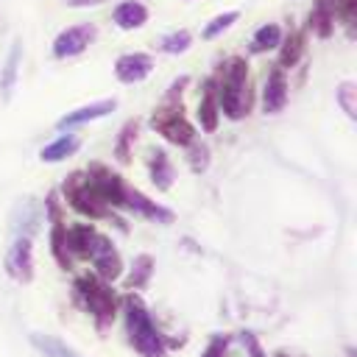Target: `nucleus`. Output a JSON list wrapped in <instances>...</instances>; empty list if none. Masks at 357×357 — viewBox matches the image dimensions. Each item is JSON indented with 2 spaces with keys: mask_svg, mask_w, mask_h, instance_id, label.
<instances>
[{
  "mask_svg": "<svg viewBox=\"0 0 357 357\" xmlns=\"http://www.w3.org/2000/svg\"><path fill=\"white\" fill-rule=\"evenodd\" d=\"M354 92H357V89H354V84H351V81H343V84L337 86V103L343 106V112H346V114H349L351 120L357 117V103H354Z\"/></svg>",
  "mask_w": 357,
  "mask_h": 357,
  "instance_id": "30",
  "label": "nucleus"
},
{
  "mask_svg": "<svg viewBox=\"0 0 357 357\" xmlns=\"http://www.w3.org/2000/svg\"><path fill=\"white\" fill-rule=\"evenodd\" d=\"M148 173H151V181L156 190H170L173 187V178H176V170H173V162L167 156L165 148H151L148 153Z\"/></svg>",
  "mask_w": 357,
  "mask_h": 357,
  "instance_id": "16",
  "label": "nucleus"
},
{
  "mask_svg": "<svg viewBox=\"0 0 357 357\" xmlns=\"http://www.w3.org/2000/svg\"><path fill=\"white\" fill-rule=\"evenodd\" d=\"M151 273H153V259L148 254H139L134 259V265H131V273L126 279V287H142V284H148Z\"/></svg>",
  "mask_w": 357,
  "mask_h": 357,
  "instance_id": "27",
  "label": "nucleus"
},
{
  "mask_svg": "<svg viewBox=\"0 0 357 357\" xmlns=\"http://www.w3.org/2000/svg\"><path fill=\"white\" fill-rule=\"evenodd\" d=\"M151 128L156 134H162L170 145H190L195 139V128L192 123L181 114V103H165L151 114Z\"/></svg>",
  "mask_w": 357,
  "mask_h": 357,
  "instance_id": "5",
  "label": "nucleus"
},
{
  "mask_svg": "<svg viewBox=\"0 0 357 357\" xmlns=\"http://www.w3.org/2000/svg\"><path fill=\"white\" fill-rule=\"evenodd\" d=\"M64 231H67V248H70V254L86 259L89 257V248H92V243L98 237V229L89 226V223H75V226H70Z\"/></svg>",
  "mask_w": 357,
  "mask_h": 357,
  "instance_id": "19",
  "label": "nucleus"
},
{
  "mask_svg": "<svg viewBox=\"0 0 357 357\" xmlns=\"http://www.w3.org/2000/svg\"><path fill=\"white\" fill-rule=\"evenodd\" d=\"M337 14L343 17V22L351 28L354 17H357V0H337Z\"/></svg>",
  "mask_w": 357,
  "mask_h": 357,
  "instance_id": "34",
  "label": "nucleus"
},
{
  "mask_svg": "<svg viewBox=\"0 0 357 357\" xmlns=\"http://www.w3.org/2000/svg\"><path fill=\"white\" fill-rule=\"evenodd\" d=\"M86 259H92L95 276L103 279V282H114V279H120V273H123V259H120L117 248H114L112 240H109L106 234H100V231H98V237H95V243H92Z\"/></svg>",
  "mask_w": 357,
  "mask_h": 357,
  "instance_id": "7",
  "label": "nucleus"
},
{
  "mask_svg": "<svg viewBox=\"0 0 357 357\" xmlns=\"http://www.w3.org/2000/svg\"><path fill=\"white\" fill-rule=\"evenodd\" d=\"M86 181L92 184V190L109 204V206H123V195H126V184L117 173H112L106 165L92 162L86 170Z\"/></svg>",
  "mask_w": 357,
  "mask_h": 357,
  "instance_id": "8",
  "label": "nucleus"
},
{
  "mask_svg": "<svg viewBox=\"0 0 357 357\" xmlns=\"http://www.w3.org/2000/svg\"><path fill=\"white\" fill-rule=\"evenodd\" d=\"M335 14H337V0H315L307 14V28L318 39H329L335 31Z\"/></svg>",
  "mask_w": 357,
  "mask_h": 357,
  "instance_id": "14",
  "label": "nucleus"
},
{
  "mask_svg": "<svg viewBox=\"0 0 357 357\" xmlns=\"http://www.w3.org/2000/svg\"><path fill=\"white\" fill-rule=\"evenodd\" d=\"M6 271L11 279L17 282H31L33 276V245H31V237H17L6 254Z\"/></svg>",
  "mask_w": 357,
  "mask_h": 357,
  "instance_id": "9",
  "label": "nucleus"
},
{
  "mask_svg": "<svg viewBox=\"0 0 357 357\" xmlns=\"http://www.w3.org/2000/svg\"><path fill=\"white\" fill-rule=\"evenodd\" d=\"M123 310H126V332L131 346L142 354V357H165V340L156 332L145 304L139 301V296H126L123 298Z\"/></svg>",
  "mask_w": 357,
  "mask_h": 357,
  "instance_id": "2",
  "label": "nucleus"
},
{
  "mask_svg": "<svg viewBox=\"0 0 357 357\" xmlns=\"http://www.w3.org/2000/svg\"><path fill=\"white\" fill-rule=\"evenodd\" d=\"M276 357H287V354H276Z\"/></svg>",
  "mask_w": 357,
  "mask_h": 357,
  "instance_id": "37",
  "label": "nucleus"
},
{
  "mask_svg": "<svg viewBox=\"0 0 357 357\" xmlns=\"http://www.w3.org/2000/svg\"><path fill=\"white\" fill-rule=\"evenodd\" d=\"M137 131H139V123H137V120H128V123L120 128V134H117V139H114V159H117L120 165H128V162H131V145H134V139H137Z\"/></svg>",
  "mask_w": 357,
  "mask_h": 357,
  "instance_id": "24",
  "label": "nucleus"
},
{
  "mask_svg": "<svg viewBox=\"0 0 357 357\" xmlns=\"http://www.w3.org/2000/svg\"><path fill=\"white\" fill-rule=\"evenodd\" d=\"M153 70V56L148 53H123L114 61V75L120 84H139L151 75Z\"/></svg>",
  "mask_w": 357,
  "mask_h": 357,
  "instance_id": "10",
  "label": "nucleus"
},
{
  "mask_svg": "<svg viewBox=\"0 0 357 357\" xmlns=\"http://www.w3.org/2000/svg\"><path fill=\"white\" fill-rule=\"evenodd\" d=\"M114 109H117V100H114V98H103V100H95V103H86V106H78V109L67 112L64 117H59L56 128H59V131H70V128L84 126V123H89V120L106 117V114L114 112Z\"/></svg>",
  "mask_w": 357,
  "mask_h": 357,
  "instance_id": "11",
  "label": "nucleus"
},
{
  "mask_svg": "<svg viewBox=\"0 0 357 357\" xmlns=\"http://www.w3.org/2000/svg\"><path fill=\"white\" fill-rule=\"evenodd\" d=\"M192 45V36H190V31H173V33H167V36H162V42H159V47L165 50V53H184L187 47Z\"/></svg>",
  "mask_w": 357,
  "mask_h": 357,
  "instance_id": "29",
  "label": "nucleus"
},
{
  "mask_svg": "<svg viewBox=\"0 0 357 357\" xmlns=\"http://www.w3.org/2000/svg\"><path fill=\"white\" fill-rule=\"evenodd\" d=\"M112 22H114L120 31L142 28V25L148 22V8H145L139 0H123V3L112 11Z\"/></svg>",
  "mask_w": 357,
  "mask_h": 357,
  "instance_id": "17",
  "label": "nucleus"
},
{
  "mask_svg": "<svg viewBox=\"0 0 357 357\" xmlns=\"http://www.w3.org/2000/svg\"><path fill=\"white\" fill-rule=\"evenodd\" d=\"M218 117H220V109H218V89H215V75L204 78L201 84V98H198V123L204 131H215L218 128Z\"/></svg>",
  "mask_w": 357,
  "mask_h": 357,
  "instance_id": "15",
  "label": "nucleus"
},
{
  "mask_svg": "<svg viewBox=\"0 0 357 357\" xmlns=\"http://www.w3.org/2000/svg\"><path fill=\"white\" fill-rule=\"evenodd\" d=\"M187 148H190V167H192L195 173L206 170V165H209V148H206L204 142H195V139H192Z\"/></svg>",
  "mask_w": 357,
  "mask_h": 357,
  "instance_id": "31",
  "label": "nucleus"
},
{
  "mask_svg": "<svg viewBox=\"0 0 357 357\" xmlns=\"http://www.w3.org/2000/svg\"><path fill=\"white\" fill-rule=\"evenodd\" d=\"M240 20V11H223V14H218V17H212L206 25H204V31H201V36L204 39H215L218 33H223L226 28H231L234 22Z\"/></svg>",
  "mask_w": 357,
  "mask_h": 357,
  "instance_id": "28",
  "label": "nucleus"
},
{
  "mask_svg": "<svg viewBox=\"0 0 357 357\" xmlns=\"http://www.w3.org/2000/svg\"><path fill=\"white\" fill-rule=\"evenodd\" d=\"M190 84V78L187 75H181V78H176L173 84H170V89H167V103H181L178 98H181V92H184V86Z\"/></svg>",
  "mask_w": 357,
  "mask_h": 357,
  "instance_id": "35",
  "label": "nucleus"
},
{
  "mask_svg": "<svg viewBox=\"0 0 357 357\" xmlns=\"http://www.w3.org/2000/svg\"><path fill=\"white\" fill-rule=\"evenodd\" d=\"M98 36V28L92 22H78V25H70L64 28L56 39H53V56L56 59H73V56H81Z\"/></svg>",
  "mask_w": 357,
  "mask_h": 357,
  "instance_id": "6",
  "label": "nucleus"
},
{
  "mask_svg": "<svg viewBox=\"0 0 357 357\" xmlns=\"http://www.w3.org/2000/svg\"><path fill=\"white\" fill-rule=\"evenodd\" d=\"M67 6H73V8H89V6H100V3H106V0H64Z\"/></svg>",
  "mask_w": 357,
  "mask_h": 357,
  "instance_id": "36",
  "label": "nucleus"
},
{
  "mask_svg": "<svg viewBox=\"0 0 357 357\" xmlns=\"http://www.w3.org/2000/svg\"><path fill=\"white\" fill-rule=\"evenodd\" d=\"M39 218H42L39 206H36L33 201H22V204L14 209V218H11V226H14L17 237H20V234H22V237H28V234L39 226Z\"/></svg>",
  "mask_w": 357,
  "mask_h": 357,
  "instance_id": "21",
  "label": "nucleus"
},
{
  "mask_svg": "<svg viewBox=\"0 0 357 357\" xmlns=\"http://www.w3.org/2000/svg\"><path fill=\"white\" fill-rule=\"evenodd\" d=\"M20 56H22V47L14 45L8 50V59H6V67H3V75H0V89H3V98H11V89L17 84V70H20Z\"/></svg>",
  "mask_w": 357,
  "mask_h": 357,
  "instance_id": "26",
  "label": "nucleus"
},
{
  "mask_svg": "<svg viewBox=\"0 0 357 357\" xmlns=\"http://www.w3.org/2000/svg\"><path fill=\"white\" fill-rule=\"evenodd\" d=\"M279 42H282V28L276 22H268V25H262V28L254 31L248 50L251 53H268V50H276Z\"/></svg>",
  "mask_w": 357,
  "mask_h": 357,
  "instance_id": "23",
  "label": "nucleus"
},
{
  "mask_svg": "<svg viewBox=\"0 0 357 357\" xmlns=\"http://www.w3.org/2000/svg\"><path fill=\"white\" fill-rule=\"evenodd\" d=\"M284 103H287V78L282 67H273L262 86V109L265 114H276L284 109Z\"/></svg>",
  "mask_w": 357,
  "mask_h": 357,
  "instance_id": "13",
  "label": "nucleus"
},
{
  "mask_svg": "<svg viewBox=\"0 0 357 357\" xmlns=\"http://www.w3.org/2000/svg\"><path fill=\"white\" fill-rule=\"evenodd\" d=\"M64 229H67L64 223H53V231H50V251H53L56 262H59L64 271H70L73 254H70V248H67V231H64Z\"/></svg>",
  "mask_w": 357,
  "mask_h": 357,
  "instance_id": "25",
  "label": "nucleus"
},
{
  "mask_svg": "<svg viewBox=\"0 0 357 357\" xmlns=\"http://www.w3.org/2000/svg\"><path fill=\"white\" fill-rule=\"evenodd\" d=\"M123 206H128L134 215H142L148 220H156V223H173V212L167 206H159L156 201H151L145 192L134 190V187H126V195H123Z\"/></svg>",
  "mask_w": 357,
  "mask_h": 357,
  "instance_id": "12",
  "label": "nucleus"
},
{
  "mask_svg": "<svg viewBox=\"0 0 357 357\" xmlns=\"http://www.w3.org/2000/svg\"><path fill=\"white\" fill-rule=\"evenodd\" d=\"M304 50H307V36H304V31H290V33L279 42V64H276V67H282V70L296 67L298 59L304 56Z\"/></svg>",
  "mask_w": 357,
  "mask_h": 357,
  "instance_id": "18",
  "label": "nucleus"
},
{
  "mask_svg": "<svg viewBox=\"0 0 357 357\" xmlns=\"http://www.w3.org/2000/svg\"><path fill=\"white\" fill-rule=\"evenodd\" d=\"M45 215L50 218V223H61V204H59V192H50L45 201Z\"/></svg>",
  "mask_w": 357,
  "mask_h": 357,
  "instance_id": "33",
  "label": "nucleus"
},
{
  "mask_svg": "<svg viewBox=\"0 0 357 357\" xmlns=\"http://www.w3.org/2000/svg\"><path fill=\"white\" fill-rule=\"evenodd\" d=\"M81 148V139L75 137V134H61L59 139H53L50 145H45L42 151H39V159L42 162H64L67 156H73L75 151Z\"/></svg>",
  "mask_w": 357,
  "mask_h": 357,
  "instance_id": "20",
  "label": "nucleus"
},
{
  "mask_svg": "<svg viewBox=\"0 0 357 357\" xmlns=\"http://www.w3.org/2000/svg\"><path fill=\"white\" fill-rule=\"evenodd\" d=\"M218 109L229 120H243L251 112V84H248V61L231 56L223 61L220 75L215 78Z\"/></svg>",
  "mask_w": 357,
  "mask_h": 357,
  "instance_id": "1",
  "label": "nucleus"
},
{
  "mask_svg": "<svg viewBox=\"0 0 357 357\" xmlns=\"http://www.w3.org/2000/svg\"><path fill=\"white\" fill-rule=\"evenodd\" d=\"M229 343H231L229 335H215V337L209 340L204 357H226V354H229Z\"/></svg>",
  "mask_w": 357,
  "mask_h": 357,
  "instance_id": "32",
  "label": "nucleus"
},
{
  "mask_svg": "<svg viewBox=\"0 0 357 357\" xmlns=\"http://www.w3.org/2000/svg\"><path fill=\"white\" fill-rule=\"evenodd\" d=\"M75 301L95 315V321H98L100 329H106L112 324L114 312H117V296H114V290L109 287V282H103V279H98L92 273H84V276L75 279Z\"/></svg>",
  "mask_w": 357,
  "mask_h": 357,
  "instance_id": "3",
  "label": "nucleus"
},
{
  "mask_svg": "<svg viewBox=\"0 0 357 357\" xmlns=\"http://www.w3.org/2000/svg\"><path fill=\"white\" fill-rule=\"evenodd\" d=\"M61 192H64V198H67V204L78 212V215H84V218H92V220H100V218H112V206L92 190V184L86 181V173H81V170H75V173H70L67 178H64V187H61Z\"/></svg>",
  "mask_w": 357,
  "mask_h": 357,
  "instance_id": "4",
  "label": "nucleus"
},
{
  "mask_svg": "<svg viewBox=\"0 0 357 357\" xmlns=\"http://www.w3.org/2000/svg\"><path fill=\"white\" fill-rule=\"evenodd\" d=\"M31 343H33V349H36L39 354H45V357H81L75 349H70L64 340H59V337H53V335L33 332V335H31Z\"/></svg>",
  "mask_w": 357,
  "mask_h": 357,
  "instance_id": "22",
  "label": "nucleus"
}]
</instances>
